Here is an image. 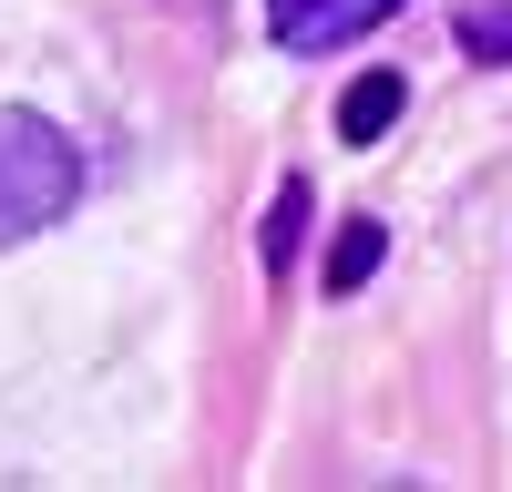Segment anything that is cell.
<instances>
[{
    "mask_svg": "<svg viewBox=\"0 0 512 492\" xmlns=\"http://www.w3.org/2000/svg\"><path fill=\"white\" fill-rule=\"evenodd\" d=\"M390 113H400V82L369 72V82H349V93H338V134L369 144V134H390Z\"/></svg>",
    "mask_w": 512,
    "mask_h": 492,
    "instance_id": "3957f363",
    "label": "cell"
},
{
    "mask_svg": "<svg viewBox=\"0 0 512 492\" xmlns=\"http://www.w3.org/2000/svg\"><path fill=\"white\" fill-rule=\"evenodd\" d=\"M82 205V154L62 123L41 113H0V246H21L41 226H62Z\"/></svg>",
    "mask_w": 512,
    "mask_h": 492,
    "instance_id": "6da1fadb",
    "label": "cell"
},
{
    "mask_svg": "<svg viewBox=\"0 0 512 492\" xmlns=\"http://www.w3.org/2000/svg\"><path fill=\"white\" fill-rule=\"evenodd\" d=\"M390 11H410V0H267V21H277L287 52H338V41H359Z\"/></svg>",
    "mask_w": 512,
    "mask_h": 492,
    "instance_id": "7a4b0ae2",
    "label": "cell"
},
{
    "mask_svg": "<svg viewBox=\"0 0 512 492\" xmlns=\"http://www.w3.org/2000/svg\"><path fill=\"white\" fill-rule=\"evenodd\" d=\"M379 246H390V236H379V226H359L349 246H338V267H328V287H359V277L379 267Z\"/></svg>",
    "mask_w": 512,
    "mask_h": 492,
    "instance_id": "277c9868",
    "label": "cell"
}]
</instances>
